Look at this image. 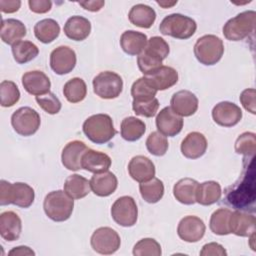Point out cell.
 Returning a JSON list of instances; mask_svg holds the SVG:
<instances>
[{
	"instance_id": "1",
	"label": "cell",
	"mask_w": 256,
	"mask_h": 256,
	"mask_svg": "<svg viewBox=\"0 0 256 256\" xmlns=\"http://www.w3.org/2000/svg\"><path fill=\"white\" fill-rule=\"evenodd\" d=\"M170 52L168 43L159 36H153L147 41L145 49L138 55L137 64L144 76L153 74L162 66V62Z\"/></svg>"
},
{
	"instance_id": "2",
	"label": "cell",
	"mask_w": 256,
	"mask_h": 256,
	"mask_svg": "<svg viewBox=\"0 0 256 256\" xmlns=\"http://www.w3.org/2000/svg\"><path fill=\"white\" fill-rule=\"evenodd\" d=\"M34 189L27 183L0 181V205L14 204L21 208H28L34 202Z\"/></svg>"
},
{
	"instance_id": "3",
	"label": "cell",
	"mask_w": 256,
	"mask_h": 256,
	"mask_svg": "<svg viewBox=\"0 0 256 256\" xmlns=\"http://www.w3.org/2000/svg\"><path fill=\"white\" fill-rule=\"evenodd\" d=\"M83 132L95 144L109 142L116 134L112 118L108 114H95L88 117L83 123Z\"/></svg>"
},
{
	"instance_id": "4",
	"label": "cell",
	"mask_w": 256,
	"mask_h": 256,
	"mask_svg": "<svg viewBox=\"0 0 256 256\" xmlns=\"http://www.w3.org/2000/svg\"><path fill=\"white\" fill-rule=\"evenodd\" d=\"M43 208L48 218L55 222H63L68 220L73 212L74 199L69 197L65 191H51L45 196Z\"/></svg>"
},
{
	"instance_id": "5",
	"label": "cell",
	"mask_w": 256,
	"mask_h": 256,
	"mask_svg": "<svg viewBox=\"0 0 256 256\" xmlns=\"http://www.w3.org/2000/svg\"><path fill=\"white\" fill-rule=\"evenodd\" d=\"M256 12L247 10L229 19L223 26V35L230 41H241L255 30Z\"/></svg>"
},
{
	"instance_id": "6",
	"label": "cell",
	"mask_w": 256,
	"mask_h": 256,
	"mask_svg": "<svg viewBox=\"0 0 256 256\" xmlns=\"http://www.w3.org/2000/svg\"><path fill=\"white\" fill-rule=\"evenodd\" d=\"M197 29L195 20L189 16L173 13L167 15L160 23L159 30L161 34L171 36L176 39H188L194 35Z\"/></svg>"
},
{
	"instance_id": "7",
	"label": "cell",
	"mask_w": 256,
	"mask_h": 256,
	"mask_svg": "<svg viewBox=\"0 0 256 256\" xmlns=\"http://www.w3.org/2000/svg\"><path fill=\"white\" fill-rule=\"evenodd\" d=\"M224 53V44L221 38L208 34L197 39L194 45V55L203 65L211 66L218 63Z\"/></svg>"
},
{
	"instance_id": "8",
	"label": "cell",
	"mask_w": 256,
	"mask_h": 256,
	"mask_svg": "<svg viewBox=\"0 0 256 256\" xmlns=\"http://www.w3.org/2000/svg\"><path fill=\"white\" fill-rule=\"evenodd\" d=\"M93 91L102 99H115L123 90L121 76L113 71H103L93 78Z\"/></svg>"
},
{
	"instance_id": "9",
	"label": "cell",
	"mask_w": 256,
	"mask_h": 256,
	"mask_svg": "<svg viewBox=\"0 0 256 256\" xmlns=\"http://www.w3.org/2000/svg\"><path fill=\"white\" fill-rule=\"evenodd\" d=\"M11 124L15 132L19 135L31 136L38 131L41 119L36 110L25 106L14 111L11 116Z\"/></svg>"
},
{
	"instance_id": "10",
	"label": "cell",
	"mask_w": 256,
	"mask_h": 256,
	"mask_svg": "<svg viewBox=\"0 0 256 256\" xmlns=\"http://www.w3.org/2000/svg\"><path fill=\"white\" fill-rule=\"evenodd\" d=\"M113 220L122 227H132L138 218V208L131 196L119 197L111 207Z\"/></svg>"
},
{
	"instance_id": "11",
	"label": "cell",
	"mask_w": 256,
	"mask_h": 256,
	"mask_svg": "<svg viewBox=\"0 0 256 256\" xmlns=\"http://www.w3.org/2000/svg\"><path fill=\"white\" fill-rule=\"evenodd\" d=\"M90 243L95 252L102 255H110L120 248L121 239L114 229L100 227L93 232Z\"/></svg>"
},
{
	"instance_id": "12",
	"label": "cell",
	"mask_w": 256,
	"mask_h": 256,
	"mask_svg": "<svg viewBox=\"0 0 256 256\" xmlns=\"http://www.w3.org/2000/svg\"><path fill=\"white\" fill-rule=\"evenodd\" d=\"M76 53L68 46H59L50 54V67L58 75L70 73L76 65Z\"/></svg>"
},
{
	"instance_id": "13",
	"label": "cell",
	"mask_w": 256,
	"mask_h": 256,
	"mask_svg": "<svg viewBox=\"0 0 256 256\" xmlns=\"http://www.w3.org/2000/svg\"><path fill=\"white\" fill-rule=\"evenodd\" d=\"M212 118L220 126L232 127L242 119V110L233 102L222 101L213 107Z\"/></svg>"
},
{
	"instance_id": "14",
	"label": "cell",
	"mask_w": 256,
	"mask_h": 256,
	"mask_svg": "<svg viewBox=\"0 0 256 256\" xmlns=\"http://www.w3.org/2000/svg\"><path fill=\"white\" fill-rule=\"evenodd\" d=\"M204 221L197 216L188 215L182 218L177 227V234L185 242L195 243L201 240L205 234Z\"/></svg>"
},
{
	"instance_id": "15",
	"label": "cell",
	"mask_w": 256,
	"mask_h": 256,
	"mask_svg": "<svg viewBox=\"0 0 256 256\" xmlns=\"http://www.w3.org/2000/svg\"><path fill=\"white\" fill-rule=\"evenodd\" d=\"M156 127L158 132L164 136L174 137L183 128V119L176 114L171 107H164L156 116Z\"/></svg>"
},
{
	"instance_id": "16",
	"label": "cell",
	"mask_w": 256,
	"mask_h": 256,
	"mask_svg": "<svg viewBox=\"0 0 256 256\" xmlns=\"http://www.w3.org/2000/svg\"><path fill=\"white\" fill-rule=\"evenodd\" d=\"M198 98L189 90H180L170 100L171 109L181 117L193 115L198 109Z\"/></svg>"
},
{
	"instance_id": "17",
	"label": "cell",
	"mask_w": 256,
	"mask_h": 256,
	"mask_svg": "<svg viewBox=\"0 0 256 256\" xmlns=\"http://www.w3.org/2000/svg\"><path fill=\"white\" fill-rule=\"evenodd\" d=\"M22 85L27 93L40 96L50 92L51 82L44 72L32 70L22 75Z\"/></svg>"
},
{
	"instance_id": "18",
	"label": "cell",
	"mask_w": 256,
	"mask_h": 256,
	"mask_svg": "<svg viewBox=\"0 0 256 256\" xmlns=\"http://www.w3.org/2000/svg\"><path fill=\"white\" fill-rule=\"evenodd\" d=\"M255 224L256 219L254 215L239 210L231 212L229 218L230 233L241 237L252 236L255 232Z\"/></svg>"
},
{
	"instance_id": "19",
	"label": "cell",
	"mask_w": 256,
	"mask_h": 256,
	"mask_svg": "<svg viewBox=\"0 0 256 256\" xmlns=\"http://www.w3.org/2000/svg\"><path fill=\"white\" fill-rule=\"evenodd\" d=\"M88 149L83 141L73 140L65 145L61 154L63 166L70 171H78L81 168V159L85 151Z\"/></svg>"
},
{
	"instance_id": "20",
	"label": "cell",
	"mask_w": 256,
	"mask_h": 256,
	"mask_svg": "<svg viewBox=\"0 0 256 256\" xmlns=\"http://www.w3.org/2000/svg\"><path fill=\"white\" fill-rule=\"evenodd\" d=\"M128 172L131 178L139 183L146 182L155 176V165L146 156H134L128 164Z\"/></svg>"
},
{
	"instance_id": "21",
	"label": "cell",
	"mask_w": 256,
	"mask_h": 256,
	"mask_svg": "<svg viewBox=\"0 0 256 256\" xmlns=\"http://www.w3.org/2000/svg\"><path fill=\"white\" fill-rule=\"evenodd\" d=\"M206 137L197 131L190 132L181 143V152L188 159H198L202 157L207 150Z\"/></svg>"
},
{
	"instance_id": "22",
	"label": "cell",
	"mask_w": 256,
	"mask_h": 256,
	"mask_svg": "<svg viewBox=\"0 0 256 256\" xmlns=\"http://www.w3.org/2000/svg\"><path fill=\"white\" fill-rule=\"evenodd\" d=\"M111 163V158L106 153L88 148L82 156L81 168L94 174L102 173L108 171Z\"/></svg>"
},
{
	"instance_id": "23",
	"label": "cell",
	"mask_w": 256,
	"mask_h": 256,
	"mask_svg": "<svg viewBox=\"0 0 256 256\" xmlns=\"http://www.w3.org/2000/svg\"><path fill=\"white\" fill-rule=\"evenodd\" d=\"M89 182L92 192L99 197H107L111 195L115 192L118 186L117 177L110 171L94 174Z\"/></svg>"
},
{
	"instance_id": "24",
	"label": "cell",
	"mask_w": 256,
	"mask_h": 256,
	"mask_svg": "<svg viewBox=\"0 0 256 256\" xmlns=\"http://www.w3.org/2000/svg\"><path fill=\"white\" fill-rule=\"evenodd\" d=\"M22 231L20 217L13 211H5L0 215V235L9 242L19 239Z\"/></svg>"
},
{
	"instance_id": "25",
	"label": "cell",
	"mask_w": 256,
	"mask_h": 256,
	"mask_svg": "<svg viewBox=\"0 0 256 256\" xmlns=\"http://www.w3.org/2000/svg\"><path fill=\"white\" fill-rule=\"evenodd\" d=\"M91 32V23L90 21L79 15L72 16L67 19L64 25L65 35L74 41H83L85 40Z\"/></svg>"
},
{
	"instance_id": "26",
	"label": "cell",
	"mask_w": 256,
	"mask_h": 256,
	"mask_svg": "<svg viewBox=\"0 0 256 256\" xmlns=\"http://www.w3.org/2000/svg\"><path fill=\"white\" fill-rule=\"evenodd\" d=\"M148 38L146 34L135 30H127L120 37V46L128 55H139L146 47Z\"/></svg>"
},
{
	"instance_id": "27",
	"label": "cell",
	"mask_w": 256,
	"mask_h": 256,
	"mask_svg": "<svg viewBox=\"0 0 256 256\" xmlns=\"http://www.w3.org/2000/svg\"><path fill=\"white\" fill-rule=\"evenodd\" d=\"M150 85L157 91H163L174 86L178 81V72L170 66L162 65L149 76H145Z\"/></svg>"
},
{
	"instance_id": "28",
	"label": "cell",
	"mask_w": 256,
	"mask_h": 256,
	"mask_svg": "<svg viewBox=\"0 0 256 256\" xmlns=\"http://www.w3.org/2000/svg\"><path fill=\"white\" fill-rule=\"evenodd\" d=\"M222 190L218 182L210 180L197 185L195 201L203 206H209L218 202L221 198Z\"/></svg>"
},
{
	"instance_id": "29",
	"label": "cell",
	"mask_w": 256,
	"mask_h": 256,
	"mask_svg": "<svg viewBox=\"0 0 256 256\" xmlns=\"http://www.w3.org/2000/svg\"><path fill=\"white\" fill-rule=\"evenodd\" d=\"M25 35L26 27L20 20L13 18L2 20L0 36L1 40L4 43L8 45H13L20 41V39L23 38Z\"/></svg>"
},
{
	"instance_id": "30",
	"label": "cell",
	"mask_w": 256,
	"mask_h": 256,
	"mask_svg": "<svg viewBox=\"0 0 256 256\" xmlns=\"http://www.w3.org/2000/svg\"><path fill=\"white\" fill-rule=\"evenodd\" d=\"M129 21L140 28H150L156 20V12L153 8L145 4L134 5L128 13Z\"/></svg>"
},
{
	"instance_id": "31",
	"label": "cell",
	"mask_w": 256,
	"mask_h": 256,
	"mask_svg": "<svg viewBox=\"0 0 256 256\" xmlns=\"http://www.w3.org/2000/svg\"><path fill=\"white\" fill-rule=\"evenodd\" d=\"M199 183L192 178H183L173 187V195L176 200L185 205H192L195 201L196 188Z\"/></svg>"
},
{
	"instance_id": "32",
	"label": "cell",
	"mask_w": 256,
	"mask_h": 256,
	"mask_svg": "<svg viewBox=\"0 0 256 256\" xmlns=\"http://www.w3.org/2000/svg\"><path fill=\"white\" fill-rule=\"evenodd\" d=\"M90 182L79 174L68 176L64 182V191L72 199H81L90 193Z\"/></svg>"
},
{
	"instance_id": "33",
	"label": "cell",
	"mask_w": 256,
	"mask_h": 256,
	"mask_svg": "<svg viewBox=\"0 0 256 256\" xmlns=\"http://www.w3.org/2000/svg\"><path fill=\"white\" fill-rule=\"evenodd\" d=\"M34 34L40 42L48 44L53 42L59 36L60 26L54 19H43L35 24Z\"/></svg>"
},
{
	"instance_id": "34",
	"label": "cell",
	"mask_w": 256,
	"mask_h": 256,
	"mask_svg": "<svg viewBox=\"0 0 256 256\" xmlns=\"http://www.w3.org/2000/svg\"><path fill=\"white\" fill-rule=\"evenodd\" d=\"M146 131L145 123L136 117L129 116L122 120L120 132L124 140L134 142L139 140Z\"/></svg>"
},
{
	"instance_id": "35",
	"label": "cell",
	"mask_w": 256,
	"mask_h": 256,
	"mask_svg": "<svg viewBox=\"0 0 256 256\" xmlns=\"http://www.w3.org/2000/svg\"><path fill=\"white\" fill-rule=\"evenodd\" d=\"M139 191L141 197L146 202L154 204L162 199L164 195V184L160 179L153 177L146 182L140 183Z\"/></svg>"
},
{
	"instance_id": "36",
	"label": "cell",
	"mask_w": 256,
	"mask_h": 256,
	"mask_svg": "<svg viewBox=\"0 0 256 256\" xmlns=\"http://www.w3.org/2000/svg\"><path fill=\"white\" fill-rule=\"evenodd\" d=\"M12 54L18 64H25L35 59L39 54L38 47L31 41L20 40L12 45Z\"/></svg>"
},
{
	"instance_id": "37",
	"label": "cell",
	"mask_w": 256,
	"mask_h": 256,
	"mask_svg": "<svg viewBox=\"0 0 256 256\" xmlns=\"http://www.w3.org/2000/svg\"><path fill=\"white\" fill-rule=\"evenodd\" d=\"M63 94L70 103H78L85 99L87 95V86L82 78L74 77L68 80L63 87Z\"/></svg>"
},
{
	"instance_id": "38",
	"label": "cell",
	"mask_w": 256,
	"mask_h": 256,
	"mask_svg": "<svg viewBox=\"0 0 256 256\" xmlns=\"http://www.w3.org/2000/svg\"><path fill=\"white\" fill-rule=\"evenodd\" d=\"M231 212L232 211L228 208H219L212 213L209 221V227L214 234L221 236L230 234L229 218Z\"/></svg>"
},
{
	"instance_id": "39",
	"label": "cell",
	"mask_w": 256,
	"mask_h": 256,
	"mask_svg": "<svg viewBox=\"0 0 256 256\" xmlns=\"http://www.w3.org/2000/svg\"><path fill=\"white\" fill-rule=\"evenodd\" d=\"M159 108V101L156 97L133 99L132 109L138 116L151 118L156 115Z\"/></svg>"
},
{
	"instance_id": "40",
	"label": "cell",
	"mask_w": 256,
	"mask_h": 256,
	"mask_svg": "<svg viewBox=\"0 0 256 256\" xmlns=\"http://www.w3.org/2000/svg\"><path fill=\"white\" fill-rule=\"evenodd\" d=\"M256 151V135L253 132H244L235 141V152L245 157H253Z\"/></svg>"
},
{
	"instance_id": "41",
	"label": "cell",
	"mask_w": 256,
	"mask_h": 256,
	"mask_svg": "<svg viewBox=\"0 0 256 256\" xmlns=\"http://www.w3.org/2000/svg\"><path fill=\"white\" fill-rule=\"evenodd\" d=\"M0 96L2 107H12L20 99V91L13 81L4 80L0 84Z\"/></svg>"
},
{
	"instance_id": "42",
	"label": "cell",
	"mask_w": 256,
	"mask_h": 256,
	"mask_svg": "<svg viewBox=\"0 0 256 256\" xmlns=\"http://www.w3.org/2000/svg\"><path fill=\"white\" fill-rule=\"evenodd\" d=\"M169 147L166 136L158 131H154L149 134L146 139V148L149 153L154 156H163L166 154Z\"/></svg>"
},
{
	"instance_id": "43",
	"label": "cell",
	"mask_w": 256,
	"mask_h": 256,
	"mask_svg": "<svg viewBox=\"0 0 256 256\" xmlns=\"http://www.w3.org/2000/svg\"><path fill=\"white\" fill-rule=\"evenodd\" d=\"M161 254V246L153 238H143L133 247L134 256H160Z\"/></svg>"
},
{
	"instance_id": "44",
	"label": "cell",
	"mask_w": 256,
	"mask_h": 256,
	"mask_svg": "<svg viewBox=\"0 0 256 256\" xmlns=\"http://www.w3.org/2000/svg\"><path fill=\"white\" fill-rule=\"evenodd\" d=\"M157 90L154 89L148 82L145 76L137 79L131 87V96L133 99H142V98H152L155 97Z\"/></svg>"
},
{
	"instance_id": "45",
	"label": "cell",
	"mask_w": 256,
	"mask_h": 256,
	"mask_svg": "<svg viewBox=\"0 0 256 256\" xmlns=\"http://www.w3.org/2000/svg\"><path fill=\"white\" fill-rule=\"evenodd\" d=\"M37 104L48 114L54 115L57 114L62 107L60 100L56 97V95L52 92H48L44 95L36 96Z\"/></svg>"
},
{
	"instance_id": "46",
	"label": "cell",
	"mask_w": 256,
	"mask_h": 256,
	"mask_svg": "<svg viewBox=\"0 0 256 256\" xmlns=\"http://www.w3.org/2000/svg\"><path fill=\"white\" fill-rule=\"evenodd\" d=\"M255 96H256L255 89L254 88H248V89L243 90L240 94V97H239V100H240L242 106L245 108V110H247L251 114L256 113Z\"/></svg>"
},
{
	"instance_id": "47",
	"label": "cell",
	"mask_w": 256,
	"mask_h": 256,
	"mask_svg": "<svg viewBox=\"0 0 256 256\" xmlns=\"http://www.w3.org/2000/svg\"><path fill=\"white\" fill-rule=\"evenodd\" d=\"M201 256H226L227 252L225 248L216 242L207 243L202 247V250L200 251Z\"/></svg>"
},
{
	"instance_id": "48",
	"label": "cell",
	"mask_w": 256,
	"mask_h": 256,
	"mask_svg": "<svg viewBox=\"0 0 256 256\" xmlns=\"http://www.w3.org/2000/svg\"><path fill=\"white\" fill-rule=\"evenodd\" d=\"M28 5L32 12L37 14H43L50 11L52 7V2L49 0H29Z\"/></svg>"
},
{
	"instance_id": "49",
	"label": "cell",
	"mask_w": 256,
	"mask_h": 256,
	"mask_svg": "<svg viewBox=\"0 0 256 256\" xmlns=\"http://www.w3.org/2000/svg\"><path fill=\"white\" fill-rule=\"evenodd\" d=\"M21 6V1L19 0H13V1H7V0H1L0 1V8L3 13H14L19 10Z\"/></svg>"
},
{
	"instance_id": "50",
	"label": "cell",
	"mask_w": 256,
	"mask_h": 256,
	"mask_svg": "<svg viewBox=\"0 0 256 256\" xmlns=\"http://www.w3.org/2000/svg\"><path fill=\"white\" fill-rule=\"evenodd\" d=\"M80 6H82L85 10L91 11V12H97L102 9L105 2L103 0H93V1H85V2H79Z\"/></svg>"
},
{
	"instance_id": "51",
	"label": "cell",
	"mask_w": 256,
	"mask_h": 256,
	"mask_svg": "<svg viewBox=\"0 0 256 256\" xmlns=\"http://www.w3.org/2000/svg\"><path fill=\"white\" fill-rule=\"evenodd\" d=\"M9 255H14V256H23V255H35V252L30 249L28 246H18L14 247L8 252Z\"/></svg>"
},
{
	"instance_id": "52",
	"label": "cell",
	"mask_w": 256,
	"mask_h": 256,
	"mask_svg": "<svg viewBox=\"0 0 256 256\" xmlns=\"http://www.w3.org/2000/svg\"><path fill=\"white\" fill-rule=\"evenodd\" d=\"M157 4L160 5L161 7L163 8H169V7H172L174 6L175 4H177V1H174V2H162V1H157Z\"/></svg>"
}]
</instances>
